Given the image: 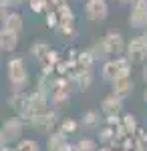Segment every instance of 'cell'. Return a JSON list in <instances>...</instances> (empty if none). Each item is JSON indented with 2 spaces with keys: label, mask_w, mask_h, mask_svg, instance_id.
I'll use <instances>...</instances> for the list:
<instances>
[{
  "label": "cell",
  "mask_w": 147,
  "mask_h": 151,
  "mask_svg": "<svg viewBox=\"0 0 147 151\" xmlns=\"http://www.w3.org/2000/svg\"><path fill=\"white\" fill-rule=\"evenodd\" d=\"M111 137H113V135H111V129H109V127H103L101 129V139L103 141H109Z\"/></svg>",
  "instance_id": "cell-29"
},
{
  "label": "cell",
  "mask_w": 147,
  "mask_h": 151,
  "mask_svg": "<svg viewBox=\"0 0 147 151\" xmlns=\"http://www.w3.org/2000/svg\"><path fill=\"white\" fill-rule=\"evenodd\" d=\"M16 151H40V145L34 139H20L16 145Z\"/></svg>",
  "instance_id": "cell-25"
},
{
  "label": "cell",
  "mask_w": 147,
  "mask_h": 151,
  "mask_svg": "<svg viewBox=\"0 0 147 151\" xmlns=\"http://www.w3.org/2000/svg\"><path fill=\"white\" fill-rule=\"evenodd\" d=\"M125 57L129 58L133 65H143L147 60V42L143 35L135 36L127 42V48H125Z\"/></svg>",
  "instance_id": "cell-5"
},
{
  "label": "cell",
  "mask_w": 147,
  "mask_h": 151,
  "mask_svg": "<svg viewBox=\"0 0 147 151\" xmlns=\"http://www.w3.org/2000/svg\"><path fill=\"white\" fill-rule=\"evenodd\" d=\"M2 26L4 28H8V30H12V32H16V35H22L24 30V18L20 12H8L4 18H2Z\"/></svg>",
  "instance_id": "cell-13"
},
{
  "label": "cell",
  "mask_w": 147,
  "mask_h": 151,
  "mask_svg": "<svg viewBox=\"0 0 147 151\" xmlns=\"http://www.w3.org/2000/svg\"><path fill=\"white\" fill-rule=\"evenodd\" d=\"M85 16L91 22H103L109 16V4L107 0H87L85 4Z\"/></svg>",
  "instance_id": "cell-8"
},
{
  "label": "cell",
  "mask_w": 147,
  "mask_h": 151,
  "mask_svg": "<svg viewBox=\"0 0 147 151\" xmlns=\"http://www.w3.org/2000/svg\"><path fill=\"white\" fill-rule=\"evenodd\" d=\"M129 26L143 30L147 28V0H133L131 2V12H129Z\"/></svg>",
  "instance_id": "cell-6"
},
{
  "label": "cell",
  "mask_w": 147,
  "mask_h": 151,
  "mask_svg": "<svg viewBox=\"0 0 147 151\" xmlns=\"http://www.w3.org/2000/svg\"><path fill=\"white\" fill-rule=\"evenodd\" d=\"M30 10L36 14H43L48 10V0H30Z\"/></svg>",
  "instance_id": "cell-27"
},
{
  "label": "cell",
  "mask_w": 147,
  "mask_h": 151,
  "mask_svg": "<svg viewBox=\"0 0 147 151\" xmlns=\"http://www.w3.org/2000/svg\"><path fill=\"white\" fill-rule=\"evenodd\" d=\"M87 50L91 52V57L95 58V60H101V63H105V60L109 58V52H107V48H105V45H103V40H101V42L91 45Z\"/></svg>",
  "instance_id": "cell-20"
},
{
  "label": "cell",
  "mask_w": 147,
  "mask_h": 151,
  "mask_svg": "<svg viewBox=\"0 0 147 151\" xmlns=\"http://www.w3.org/2000/svg\"><path fill=\"white\" fill-rule=\"evenodd\" d=\"M8 8H6V6H4V4H2V2H0V22H2V18H4V16H6V14H8Z\"/></svg>",
  "instance_id": "cell-30"
},
{
  "label": "cell",
  "mask_w": 147,
  "mask_h": 151,
  "mask_svg": "<svg viewBox=\"0 0 147 151\" xmlns=\"http://www.w3.org/2000/svg\"><path fill=\"white\" fill-rule=\"evenodd\" d=\"M119 2H121V4H131L133 0H119Z\"/></svg>",
  "instance_id": "cell-32"
},
{
  "label": "cell",
  "mask_w": 147,
  "mask_h": 151,
  "mask_svg": "<svg viewBox=\"0 0 147 151\" xmlns=\"http://www.w3.org/2000/svg\"><path fill=\"white\" fill-rule=\"evenodd\" d=\"M48 103H50V97H48L45 91L36 89L34 93H28V103H26V111H24L22 119H24V121H28V119L34 117L36 113L46 111V109H48Z\"/></svg>",
  "instance_id": "cell-4"
},
{
  "label": "cell",
  "mask_w": 147,
  "mask_h": 151,
  "mask_svg": "<svg viewBox=\"0 0 147 151\" xmlns=\"http://www.w3.org/2000/svg\"><path fill=\"white\" fill-rule=\"evenodd\" d=\"M99 151H111V149H109V147H103V149H99Z\"/></svg>",
  "instance_id": "cell-34"
},
{
  "label": "cell",
  "mask_w": 147,
  "mask_h": 151,
  "mask_svg": "<svg viewBox=\"0 0 147 151\" xmlns=\"http://www.w3.org/2000/svg\"><path fill=\"white\" fill-rule=\"evenodd\" d=\"M0 2H2L6 8H18V6L22 4L24 0H0Z\"/></svg>",
  "instance_id": "cell-28"
},
{
  "label": "cell",
  "mask_w": 147,
  "mask_h": 151,
  "mask_svg": "<svg viewBox=\"0 0 147 151\" xmlns=\"http://www.w3.org/2000/svg\"><path fill=\"white\" fill-rule=\"evenodd\" d=\"M73 149H75V151H99V149H97V143H95L93 139H89V137L79 139L75 145H73Z\"/></svg>",
  "instance_id": "cell-23"
},
{
  "label": "cell",
  "mask_w": 147,
  "mask_h": 151,
  "mask_svg": "<svg viewBox=\"0 0 147 151\" xmlns=\"http://www.w3.org/2000/svg\"><path fill=\"white\" fill-rule=\"evenodd\" d=\"M50 50H53V48L48 47L46 42H34L32 47H30V55H32V58H36L38 63H43V65H45V60L48 58Z\"/></svg>",
  "instance_id": "cell-18"
},
{
  "label": "cell",
  "mask_w": 147,
  "mask_h": 151,
  "mask_svg": "<svg viewBox=\"0 0 147 151\" xmlns=\"http://www.w3.org/2000/svg\"><path fill=\"white\" fill-rule=\"evenodd\" d=\"M58 127H61L63 133H67V135H68V133H75V131L79 129V123H77L75 119H63V121L58 123Z\"/></svg>",
  "instance_id": "cell-26"
},
{
  "label": "cell",
  "mask_w": 147,
  "mask_h": 151,
  "mask_svg": "<svg viewBox=\"0 0 147 151\" xmlns=\"http://www.w3.org/2000/svg\"><path fill=\"white\" fill-rule=\"evenodd\" d=\"M141 77H143V81L147 83V63H143V69H141Z\"/></svg>",
  "instance_id": "cell-31"
},
{
  "label": "cell",
  "mask_w": 147,
  "mask_h": 151,
  "mask_svg": "<svg viewBox=\"0 0 147 151\" xmlns=\"http://www.w3.org/2000/svg\"><path fill=\"white\" fill-rule=\"evenodd\" d=\"M131 91H133V81H131V77H121V79L113 81V85H111V93L117 95V97H121V99L129 97Z\"/></svg>",
  "instance_id": "cell-14"
},
{
  "label": "cell",
  "mask_w": 147,
  "mask_h": 151,
  "mask_svg": "<svg viewBox=\"0 0 147 151\" xmlns=\"http://www.w3.org/2000/svg\"><path fill=\"white\" fill-rule=\"evenodd\" d=\"M26 103H28V95L24 93V91H20V93H12L10 99H8V107L20 117H22L24 111H26Z\"/></svg>",
  "instance_id": "cell-15"
},
{
  "label": "cell",
  "mask_w": 147,
  "mask_h": 151,
  "mask_svg": "<svg viewBox=\"0 0 147 151\" xmlns=\"http://www.w3.org/2000/svg\"><path fill=\"white\" fill-rule=\"evenodd\" d=\"M46 151H75V149L68 143L67 133H63L58 129V131H53L48 135V139H46Z\"/></svg>",
  "instance_id": "cell-11"
},
{
  "label": "cell",
  "mask_w": 147,
  "mask_h": 151,
  "mask_svg": "<svg viewBox=\"0 0 147 151\" xmlns=\"http://www.w3.org/2000/svg\"><path fill=\"white\" fill-rule=\"evenodd\" d=\"M18 36L16 32H12L8 28H0V52H12L18 47Z\"/></svg>",
  "instance_id": "cell-12"
},
{
  "label": "cell",
  "mask_w": 147,
  "mask_h": 151,
  "mask_svg": "<svg viewBox=\"0 0 147 151\" xmlns=\"http://www.w3.org/2000/svg\"><path fill=\"white\" fill-rule=\"evenodd\" d=\"M103 45L107 48L109 57H121L125 55V48H127V42L119 30H107L103 36Z\"/></svg>",
  "instance_id": "cell-7"
},
{
  "label": "cell",
  "mask_w": 147,
  "mask_h": 151,
  "mask_svg": "<svg viewBox=\"0 0 147 151\" xmlns=\"http://www.w3.org/2000/svg\"><path fill=\"white\" fill-rule=\"evenodd\" d=\"M121 129H123L125 133H135V129H137V119H135V115L127 113V115L121 117Z\"/></svg>",
  "instance_id": "cell-22"
},
{
  "label": "cell",
  "mask_w": 147,
  "mask_h": 151,
  "mask_svg": "<svg viewBox=\"0 0 147 151\" xmlns=\"http://www.w3.org/2000/svg\"><path fill=\"white\" fill-rule=\"evenodd\" d=\"M97 60L91 57L89 50H83V52H79L77 55V58H75V67L77 69H93V65H95Z\"/></svg>",
  "instance_id": "cell-21"
},
{
  "label": "cell",
  "mask_w": 147,
  "mask_h": 151,
  "mask_svg": "<svg viewBox=\"0 0 147 151\" xmlns=\"http://www.w3.org/2000/svg\"><path fill=\"white\" fill-rule=\"evenodd\" d=\"M131 65L133 63L125 57V55H121V57H111L103 63L101 77L107 83H113L117 79H121V77H129L131 75Z\"/></svg>",
  "instance_id": "cell-1"
},
{
  "label": "cell",
  "mask_w": 147,
  "mask_h": 151,
  "mask_svg": "<svg viewBox=\"0 0 147 151\" xmlns=\"http://www.w3.org/2000/svg\"><path fill=\"white\" fill-rule=\"evenodd\" d=\"M81 123L85 125V127H95V125H99V113L97 111H87V113H83L81 117Z\"/></svg>",
  "instance_id": "cell-24"
},
{
  "label": "cell",
  "mask_w": 147,
  "mask_h": 151,
  "mask_svg": "<svg viewBox=\"0 0 147 151\" xmlns=\"http://www.w3.org/2000/svg\"><path fill=\"white\" fill-rule=\"evenodd\" d=\"M6 75H8V81L12 85V93H20L26 89L28 85V70L26 65L20 57H12L6 63Z\"/></svg>",
  "instance_id": "cell-2"
},
{
  "label": "cell",
  "mask_w": 147,
  "mask_h": 151,
  "mask_svg": "<svg viewBox=\"0 0 147 151\" xmlns=\"http://www.w3.org/2000/svg\"><path fill=\"white\" fill-rule=\"evenodd\" d=\"M22 129H24L22 117L16 115V117H10V119H6V121L2 123L0 131H2V135H4L6 143H12V141H18L20 137H22Z\"/></svg>",
  "instance_id": "cell-9"
},
{
  "label": "cell",
  "mask_w": 147,
  "mask_h": 151,
  "mask_svg": "<svg viewBox=\"0 0 147 151\" xmlns=\"http://www.w3.org/2000/svg\"><path fill=\"white\" fill-rule=\"evenodd\" d=\"M57 16H58V22H75V12L67 2H61L57 6Z\"/></svg>",
  "instance_id": "cell-19"
},
{
  "label": "cell",
  "mask_w": 147,
  "mask_h": 151,
  "mask_svg": "<svg viewBox=\"0 0 147 151\" xmlns=\"http://www.w3.org/2000/svg\"><path fill=\"white\" fill-rule=\"evenodd\" d=\"M101 111H103V115L107 117L111 123L117 121V117L121 115V111H123V99L117 97V95H113V93H109L105 99H103Z\"/></svg>",
  "instance_id": "cell-10"
},
{
  "label": "cell",
  "mask_w": 147,
  "mask_h": 151,
  "mask_svg": "<svg viewBox=\"0 0 147 151\" xmlns=\"http://www.w3.org/2000/svg\"><path fill=\"white\" fill-rule=\"evenodd\" d=\"M143 101L147 103V89H145V93H143Z\"/></svg>",
  "instance_id": "cell-33"
},
{
  "label": "cell",
  "mask_w": 147,
  "mask_h": 151,
  "mask_svg": "<svg viewBox=\"0 0 147 151\" xmlns=\"http://www.w3.org/2000/svg\"><path fill=\"white\" fill-rule=\"evenodd\" d=\"M28 125L34 129V131H38V133H53L55 127L58 125V119H57V109H53V111H43V113H36L34 117L28 119Z\"/></svg>",
  "instance_id": "cell-3"
},
{
  "label": "cell",
  "mask_w": 147,
  "mask_h": 151,
  "mask_svg": "<svg viewBox=\"0 0 147 151\" xmlns=\"http://www.w3.org/2000/svg\"><path fill=\"white\" fill-rule=\"evenodd\" d=\"M143 38H145V42H147V30H145V32H143Z\"/></svg>",
  "instance_id": "cell-35"
},
{
  "label": "cell",
  "mask_w": 147,
  "mask_h": 151,
  "mask_svg": "<svg viewBox=\"0 0 147 151\" xmlns=\"http://www.w3.org/2000/svg\"><path fill=\"white\" fill-rule=\"evenodd\" d=\"M68 99H71V93H68L67 89H61L57 87L53 93H50V105H53V109H63V107H67L68 105Z\"/></svg>",
  "instance_id": "cell-17"
},
{
  "label": "cell",
  "mask_w": 147,
  "mask_h": 151,
  "mask_svg": "<svg viewBox=\"0 0 147 151\" xmlns=\"http://www.w3.org/2000/svg\"><path fill=\"white\" fill-rule=\"evenodd\" d=\"M75 85L81 91H87L91 85H93V69H77V73L73 75Z\"/></svg>",
  "instance_id": "cell-16"
}]
</instances>
